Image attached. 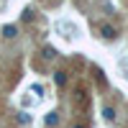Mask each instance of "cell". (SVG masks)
<instances>
[{
  "instance_id": "cell-1",
  "label": "cell",
  "mask_w": 128,
  "mask_h": 128,
  "mask_svg": "<svg viewBox=\"0 0 128 128\" xmlns=\"http://www.w3.org/2000/svg\"><path fill=\"white\" fill-rule=\"evenodd\" d=\"M100 34H102L105 38H115V36H118V31H115L113 26H105V23H102V26H100Z\"/></svg>"
},
{
  "instance_id": "cell-2",
  "label": "cell",
  "mask_w": 128,
  "mask_h": 128,
  "mask_svg": "<svg viewBox=\"0 0 128 128\" xmlns=\"http://www.w3.org/2000/svg\"><path fill=\"white\" fill-rule=\"evenodd\" d=\"M102 118L108 120V123H115V110L113 108H102Z\"/></svg>"
},
{
  "instance_id": "cell-3",
  "label": "cell",
  "mask_w": 128,
  "mask_h": 128,
  "mask_svg": "<svg viewBox=\"0 0 128 128\" xmlns=\"http://www.w3.org/2000/svg\"><path fill=\"white\" fill-rule=\"evenodd\" d=\"M16 34H18L16 26H5V28H3V36H5V38H16Z\"/></svg>"
},
{
  "instance_id": "cell-4",
  "label": "cell",
  "mask_w": 128,
  "mask_h": 128,
  "mask_svg": "<svg viewBox=\"0 0 128 128\" xmlns=\"http://www.w3.org/2000/svg\"><path fill=\"white\" fill-rule=\"evenodd\" d=\"M54 82H56V84H67V74H64V72H56V74H54Z\"/></svg>"
},
{
  "instance_id": "cell-5",
  "label": "cell",
  "mask_w": 128,
  "mask_h": 128,
  "mask_svg": "<svg viewBox=\"0 0 128 128\" xmlns=\"http://www.w3.org/2000/svg\"><path fill=\"white\" fill-rule=\"evenodd\" d=\"M44 56H46V59H54V56H56V51L51 49V46H44Z\"/></svg>"
},
{
  "instance_id": "cell-6",
  "label": "cell",
  "mask_w": 128,
  "mask_h": 128,
  "mask_svg": "<svg viewBox=\"0 0 128 128\" xmlns=\"http://www.w3.org/2000/svg\"><path fill=\"white\" fill-rule=\"evenodd\" d=\"M56 120H59L56 113H49V115H46V126H56Z\"/></svg>"
},
{
  "instance_id": "cell-7",
  "label": "cell",
  "mask_w": 128,
  "mask_h": 128,
  "mask_svg": "<svg viewBox=\"0 0 128 128\" xmlns=\"http://www.w3.org/2000/svg\"><path fill=\"white\" fill-rule=\"evenodd\" d=\"M20 18H23V20H31V18H34V10H31V8H26L23 13H20Z\"/></svg>"
},
{
  "instance_id": "cell-8",
  "label": "cell",
  "mask_w": 128,
  "mask_h": 128,
  "mask_svg": "<svg viewBox=\"0 0 128 128\" xmlns=\"http://www.w3.org/2000/svg\"><path fill=\"white\" fill-rule=\"evenodd\" d=\"M18 120H20V123H28V120H31V115H26V113H20V115H18Z\"/></svg>"
},
{
  "instance_id": "cell-9",
  "label": "cell",
  "mask_w": 128,
  "mask_h": 128,
  "mask_svg": "<svg viewBox=\"0 0 128 128\" xmlns=\"http://www.w3.org/2000/svg\"><path fill=\"white\" fill-rule=\"evenodd\" d=\"M74 128H84V126H74Z\"/></svg>"
}]
</instances>
